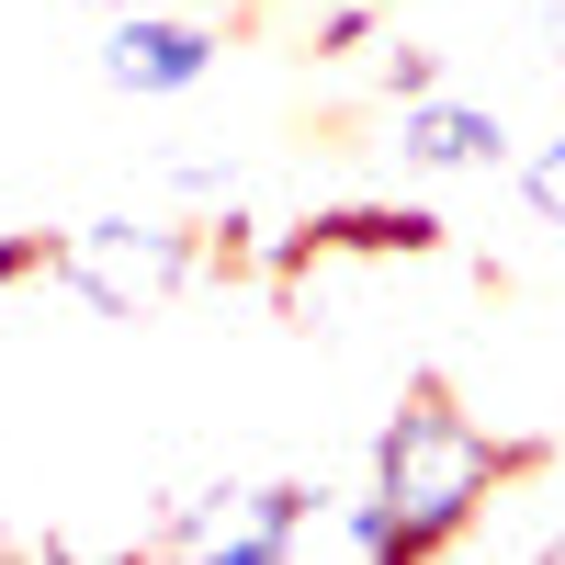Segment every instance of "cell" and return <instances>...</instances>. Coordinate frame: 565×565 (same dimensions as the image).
<instances>
[{
    "mask_svg": "<svg viewBox=\"0 0 565 565\" xmlns=\"http://www.w3.org/2000/svg\"><path fill=\"white\" fill-rule=\"evenodd\" d=\"M487 430L476 418H452V407H396L385 418V441H373V509H385V532H396V554H418V543H441L463 509L487 498Z\"/></svg>",
    "mask_w": 565,
    "mask_h": 565,
    "instance_id": "6da1fadb",
    "label": "cell"
},
{
    "mask_svg": "<svg viewBox=\"0 0 565 565\" xmlns=\"http://www.w3.org/2000/svg\"><path fill=\"white\" fill-rule=\"evenodd\" d=\"M57 271L79 282L103 317H148V306H170V282H181V238L170 226H79V238L57 249Z\"/></svg>",
    "mask_w": 565,
    "mask_h": 565,
    "instance_id": "7a4b0ae2",
    "label": "cell"
},
{
    "mask_svg": "<svg viewBox=\"0 0 565 565\" xmlns=\"http://www.w3.org/2000/svg\"><path fill=\"white\" fill-rule=\"evenodd\" d=\"M103 68H114L125 90H193V79L215 68V34L181 23V12H125V23L103 34Z\"/></svg>",
    "mask_w": 565,
    "mask_h": 565,
    "instance_id": "3957f363",
    "label": "cell"
},
{
    "mask_svg": "<svg viewBox=\"0 0 565 565\" xmlns=\"http://www.w3.org/2000/svg\"><path fill=\"white\" fill-rule=\"evenodd\" d=\"M509 125L476 103H407V170H498Z\"/></svg>",
    "mask_w": 565,
    "mask_h": 565,
    "instance_id": "277c9868",
    "label": "cell"
},
{
    "mask_svg": "<svg viewBox=\"0 0 565 565\" xmlns=\"http://www.w3.org/2000/svg\"><path fill=\"white\" fill-rule=\"evenodd\" d=\"M521 193H532V204H543V215L565 226V136H543V148L521 159Z\"/></svg>",
    "mask_w": 565,
    "mask_h": 565,
    "instance_id": "5b68a950",
    "label": "cell"
},
{
    "mask_svg": "<svg viewBox=\"0 0 565 565\" xmlns=\"http://www.w3.org/2000/svg\"><path fill=\"white\" fill-rule=\"evenodd\" d=\"M554 57H565V12H554Z\"/></svg>",
    "mask_w": 565,
    "mask_h": 565,
    "instance_id": "8992f818",
    "label": "cell"
}]
</instances>
